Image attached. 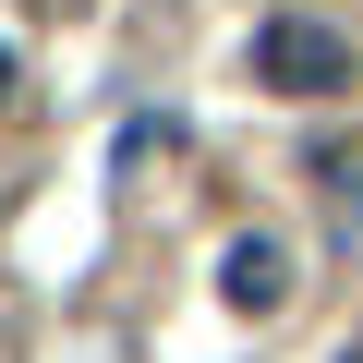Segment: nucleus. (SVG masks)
Listing matches in <instances>:
<instances>
[{"label": "nucleus", "instance_id": "nucleus-3", "mask_svg": "<svg viewBox=\"0 0 363 363\" xmlns=\"http://www.w3.org/2000/svg\"><path fill=\"white\" fill-rule=\"evenodd\" d=\"M327 218L339 242H363V157H327Z\"/></svg>", "mask_w": 363, "mask_h": 363}, {"label": "nucleus", "instance_id": "nucleus-4", "mask_svg": "<svg viewBox=\"0 0 363 363\" xmlns=\"http://www.w3.org/2000/svg\"><path fill=\"white\" fill-rule=\"evenodd\" d=\"M0 109H13V49H0Z\"/></svg>", "mask_w": 363, "mask_h": 363}, {"label": "nucleus", "instance_id": "nucleus-1", "mask_svg": "<svg viewBox=\"0 0 363 363\" xmlns=\"http://www.w3.org/2000/svg\"><path fill=\"white\" fill-rule=\"evenodd\" d=\"M363 61H351V37L339 25H315V13H267L255 25V85L267 97H339Z\"/></svg>", "mask_w": 363, "mask_h": 363}, {"label": "nucleus", "instance_id": "nucleus-2", "mask_svg": "<svg viewBox=\"0 0 363 363\" xmlns=\"http://www.w3.org/2000/svg\"><path fill=\"white\" fill-rule=\"evenodd\" d=\"M218 291H230V315H279V303H291V255H279L267 230H242V242L218 255Z\"/></svg>", "mask_w": 363, "mask_h": 363}]
</instances>
